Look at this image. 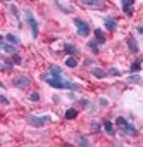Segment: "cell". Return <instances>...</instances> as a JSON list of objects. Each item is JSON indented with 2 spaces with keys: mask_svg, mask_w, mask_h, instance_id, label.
<instances>
[{
  "mask_svg": "<svg viewBox=\"0 0 143 147\" xmlns=\"http://www.w3.org/2000/svg\"><path fill=\"white\" fill-rule=\"evenodd\" d=\"M47 83L53 88H65V90H80L81 85L74 83V82H69V80H64L62 76H50L47 78Z\"/></svg>",
  "mask_w": 143,
  "mask_h": 147,
  "instance_id": "cell-1",
  "label": "cell"
},
{
  "mask_svg": "<svg viewBox=\"0 0 143 147\" xmlns=\"http://www.w3.org/2000/svg\"><path fill=\"white\" fill-rule=\"evenodd\" d=\"M116 123H117V126H119L124 133H128L129 137H136V135H138V130H136V128L128 121V119H124L122 116H119V118L116 119Z\"/></svg>",
  "mask_w": 143,
  "mask_h": 147,
  "instance_id": "cell-2",
  "label": "cell"
},
{
  "mask_svg": "<svg viewBox=\"0 0 143 147\" xmlns=\"http://www.w3.org/2000/svg\"><path fill=\"white\" fill-rule=\"evenodd\" d=\"M24 18H26V23L29 24V28H31V33H33V36L35 38H38V33H40V26H38V21H36V18H35V14L31 12V11H24Z\"/></svg>",
  "mask_w": 143,
  "mask_h": 147,
  "instance_id": "cell-3",
  "label": "cell"
},
{
  "mask_svg": "<svg viewBox=\"0 0 143 147\" xmlns=\"http://www.w3.org/2000/svg\"><path fill=\"white\" fill-rule=\"evenodd\" d=\"M74 24H76V28H78V35H80V36H83V38H85V36H88V35H90V31H92V30H90V24H88L86 21L78 19V18H76V19H74Z\"/></svg>",
  "mask_w": 143,
  "mask_h": 147,
  "instance_id": "cell-4",
  "label": "cell"
},
{
  "mask_svg": "<svg viewBox=\"0 0 143 147\" xmlns=\"http://www.w3.org/2000/svg\"><path fill=\"white\" fill-rule=\"evenodd\" d=\"M28 123L33 126H45L47 123H50L48 116H28Z\"/></svg>",
  "mask_w": 143,
  "mask_h": 147,
  "instance_id": "cell-5",
  "label": "cell"
},
{
  "mask_svg": "<svg viewBox=\"0 0 143 147\" xmlns=\"http://www.w3.org/2000/svg\"><path fill=\"white\" fill-rule=\"evenodd\" d=\"M12 83H14L16 88H19V90H26V88L29 87V78H28V76H16V78L12 80Z\"/></svg>",
  "mask_w": 143,
  "mask_h": 147,
  "instance_id": "cell-6",
  "label": "cell"
},
{
  "mask_svg": "<svg viewBox=\"0 0 143 147\" xmlns=\"http://www.w3.org/2000/svg\"><path fill=\"white\" fill-rule=\"evenodd\" d=\"M78 2L88 9H102L104 7V0H78Z\"/></svg>",
  "mask_w": 143,
  "mask_h": 147,
  "instance_id": "cell-7",
  "label": "cell"
},
{
  "mask_svg": "<svg viewBox=\"0 0 143 147\" xmlns=\"http://www.w3.org/2000/svg\"><path fill=\"white\" fill-rule=\"evenodd\" d=\"M122 2V11H124V14L126 16H133L134 14V0H121Z\"/></svg>",
  "mask_w": 143,
  "mask_h": 147,
  "instance_id": "cell-8",
  "label": "cell"
},
{
  "mask_svg": "<svg viewBox=\"0 0 143 147\" xmlns=\"http://www.w3.org/2000/svg\"><path fill=\"white\" fill-rule=\"evenodd\" d=\"M0 49H2V52H5V54H17V49H16V45L14 43H11V42H0Z\"/></svg>",
  "mask_w": 143,
  "mask_h": 147,
  "instance_id": "cell-9",
  "label": "cell"
},
{
  "mask_svg": "<svg viewBox=\"0 0 143 147\" xmlns=\"http://www.w3.org/2000/svg\"><path fill=\"white\" fill-rule=\"evenodd\" d=\"M104 24H105V28L109 30V31H116L117 30V21L114 19V18H105V21H104Z\"/></svg>",
  "mask_w": 143,
  "mask_h": 147,
  "instance_id": "cell-10",
  "label": "cell"
},
{
  "mask_svg": "<svg viewBox=\"0 0 143 147\" xmlns=\"http://www.w3.org/2000/svg\"><path fill=\"white\" fill-rule=\"evenodd\" d=\"M126 43H128V47H129V50H131L133 54L138 52V43H136V40H134L133 36H128V38H126Z\"/></svg>",
  "mask_w": 143,
  "mask_h": 147,
  "instance_id": "cell-11",
  "label": "cell"
},
{
  "mask_svg": "<svg viewBox=\"0 0 143 147\" xmlns=\"http://www.w3.org/2000/svg\"><path fill=\"white\" fill-rule=\"evenodd\" d=\"M93 33H95V40H97V42H98L100 45L107 42V38H105V35H104V31H102V30H95Z\"/></svg>",
  "mask_w": 143,
  "mask_h": 147,
  "instance_id": "cell-12",
  "label": "cell"
},
{
  "mask_svg": "<svg viewBox=\"0 0 143 147\" xmlns=\"http://www.w3.org/2000/svg\"><path fill=\"white\" fill-rule=\"evenodd\" d=\"M64 50H65L67 54H71V55H76V54H78V49H76L74 45H71V43H64Z\"/></svg>",
  "mask_w": 143,
  "mask_h": 147,
  "instance_id": "cell-13",
  "label": "cell"
},
{
  "mask_svg": "<svg viewBox=\"0 0 143 147\" xmlns=\"http://www.w3.org/2000/svg\"><path fill=\"white\" fill-rule=\"evenodd\" d=\"M65 66H67V67H76V66H78V59H76L74 55H73V57H67V59H65Z\"/></svg>",
  "mask_w": 143,
  "mask_h": 147,
  "instance_id": "cell-14",
  "label": "cell"
},
{
  "mask_svg": "<svg viewBox=\"0 0 143 147\" xmlns=\"http://www.w3.org/2000/svg\"><path fill=\"white\" fill-rule=\"evenodd\" d=\"M92 75H93V76H97V78H104L107 73H105V71H102L100 67H93V69H92Z\"/></svg>",
  "mask_w": 143,
  "mask_h": 147,
  "instance_id": "cell-15",
  "label": "cell"
},
{
  "mask_svg": "<svg viewBox=\"0 0 143 147\" xmlns=\"http://www.w3.org/2000/svg\"><path fill=\"white\" fill-rule=\"evenodd\" d=\"M5 40H7V42H11V43H14V45H17V43H19V38H17L14 33H7V35H5Z\"/></svg>",
  "mask_w": 143,
  "mask_h": 147,
  "instance_id": "cell-16",
  "label": "cell"
},
{
  "mask_svg": "<svg viewBox=\"0 0 143 147\" xmlns=\"http://www.w3.org/2000/svg\"><path fill=\"white\" fill-rule=\"evenodd\" d=\"M50 76H62V71L59 66H52L50 67Z\"/></svg>",
  "mask_w": 143,
  "mask_h": 147,
  "instance_id": "cell-17",
  "label": "cell"
},
{
  "mask_svg": "<svg viewBox=\"0 0 143 147\" xmlns=\"http://www.w3.org/2000/svg\"><path fill=\"white\" fill-rule=\"evenodd\" d=\"M78 116V111L76 109H67L65 111V119H74Z\"/></svg>",
  "mask_w": 143,
  "mask_h": 147,
  "instance_id": "cell-18",
  "label": "cell"
},
{
  "mask_svg": "<svg viewBox=\"0 0 143 147\" xmlns=\"http://www.w3.org/2000/svg\"><path fill=\"white\" fill-rule=\"evenodd\" d=\"M104 128H105V131L109 135H114V125L110 121H104Z\"/></svg>",
  "mask_w": 143,
  "mask_h": 147,
  "instance_id": "cell-19",
  "label": "cell"
},
{
  "mask_svg": "<svg viewBox=\"0 0 143 147\" xmlns=\"http://www.w3.org/2000/svg\"><path fill=\"white\" fill-rule=\"evenodd\" d=\"M140 69H141V61H134V62L131 64V69H129V71H131V73H138Z\"/></svg>",
  "mask_w": 143,
  "mask_h": 147,
  "instance_id": "cell-20",
  "label": "cell"
},
{
  "mask_svg": "<svg viewBox=\"0 0 143 147\" xmlns=\"http://www.w3.org/2000/svg\"><path fill=\"white\" fill-rule=\"evenodd\" d=\"M128 82H129V83H134V85H140V83H141V78H140L138 75H131V76L128 78Z\"/></svg>",
  "mask_w": 143,
  "mask_h": 147,
  "instance_id": "cell-21",
  "label": "cell"
},
{
  "mask_svg": "<svg viewBox=\"0 0 143 147\" xmlns=\"http://www.w3.org/2000/svg\"><path fill=\"white\" fill-rule=\"evenodd\" d=\"M76 142H78L80 145H90V140H88L86 137H83V135H80V137L76 138Z\"/></svg>",
  "mask_w": 143,
  "mask_h": 147,
  "instance_id": "cell-22",
  "label": "cell"
},
{
  "mask_svg": "<svg viewBox=\"0 0 143 147\" xmlns=\"http://www.w3.org/2000/svg\"><path fill=\"white\" fill-rule=\"evenodd\" d=\"M98 45H100V43H98L97 40H95V42H90V43H88V47H90V49H92V52H95V54L98 52Z\"/></svg>",
  "mask_w": 143,
  "mask_h": 147,
  "instance_id": "cell-23",
  "label": "cell"
},
{
  "mask_svg": "<svg viewBox=\"0 0 143 147\" xmlns=\"http://www.w3.org/2000/svg\"><path fill=\"white\" fill-rule=\"evenodd\" d=\"M2 69H4V71H11V69H12V64L7 62L5 59H2Z\"/></svg>",
  "mask_w": 143,
  "mask_h": 147,
  "instance_id": "cell-24",
  "label": "cell"
},
{
  "mask_svg": "<svg viewBox=\"0 0 143 147\" xmlns=\"http://www.w3.org/2000/svg\"><path fill=\"white\" fill-rule=\"evenodd\" d=\"M29 100H33V102H38V100H40V94H38V92H33V94L29 95Z\"/></svg>",
  "mask_w": 143,
  "mask_h": 147,
  "instance_id": "cell-25",
  "label": "cell"
},
{
  "mask_svg": "<svg viewBox=\"0 0 143 147\" xmlns=\"http://www.w3.org/2000/svg\"><path fill=\"white\" fill-rule=\"evenodd\" d=\"M12 62H14V64H21V57H19L17 54H12Z\"/></svg>",
  "mask_w": 143,
  "mask_h": 147,
  "instance_id": "cell-26",
  "label": "cell"
},
{
  "mask_svg": "<svg viewBox=\"0 0 143 147\" xmlns=\"http://www.w3.org/2000/svg\"><path fill=\"white\" fill-rule=\"evenodd\" d=\"M109 73H110L112 76H119V75H121V71H119V69H116V67H112V69H110Z\"/></svg>",
  "mask_w": 143,
  "mask_h": 147,
  "instance_id": "cell-27",
  "label": "cell"
},
{
  "mask_svg": "<svg viewBox=\"0 0 143 147\" xmlns=\"http://www.w3.org/2000/svg\"><path fill=\"white\" fill-rule=\"evenodd\" d=\"M100 126H102V125H100V123H97V121H95V123H92V130H100Z\"/></svg>",
  "mask_w": 143,
  "mask_h": 147,
  "instance_id": "cell-28",
  "label": "cell"
},
{
  "mask_svg": "<svg viewBox=\"0 0 143 147\" xmlns=\"http://www.w3.org/2000/svg\"><path fill=\"white\" fill-rule=\"evenodd\" d=\"M11 12H12V14H14V16H16V18H17V16H19V14H17V9H16V7H14V5H12V7H11Z\"/></svg>",
  "mask_w": 143,
  "mask_h": 147,
  "instance_id": "cell-29",
  "label": "cell"
},
{
  "mask_svg": "<svg viewBox=\"0 0 143 147\" xmlns=\"http://www.w3.org/2000/svg\"><path fill=\"white\" fill-rule=\"evenodd\" d=\"M0 97H2V102H4V104H5V106H7V104H9V100H7V99H5V95H0Z\"/></svg>",
  "mask_w": 143,
  "mask_h": 147,
  "instance_id": "cell-30",
  "label": "cell"
},
{
  "mask_svg": "<svg viewBox=\"0 0 143 147\" xmlns=\"http://www.w3.org/2000/svg\"><path fill=\"white\" fill-rule=\"evenodd\" d=\"M136 30H138V33H141V35H143V26H136Z\"/></svg>",
  "mask_w": 143,
  "mask_h": 147,
  "instance_id": "cell-31",
  "label": "cell"
}]
</instances>
